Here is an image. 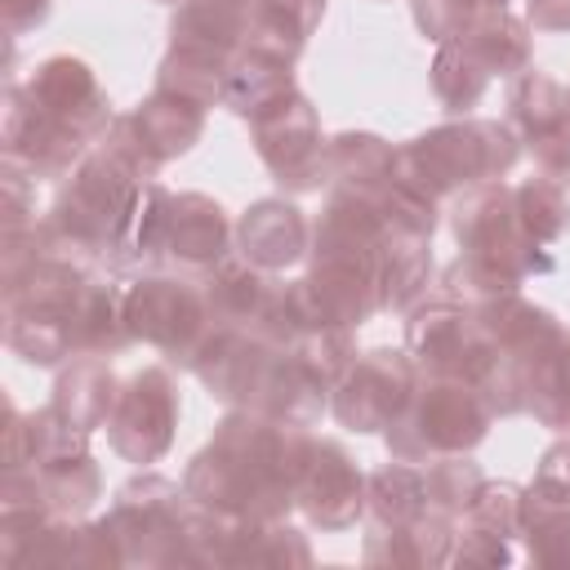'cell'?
I'll return each mask as SVG.
<instances>
[{
    "instance_id": "cb8c5ba5",
    "label": "cell",
    "mask_w": 570,
    "mask_h": 570,
    "mask_svg": "<svg viewBox=\"0 0 570 570\" xmlns=\"http://www.w3.org/2000/svg\"><path fill=\"white\" fill-rule=\"evenodd\" d=\"M272 352V343L254 330H240V325H214L191 361V374L205 383V392L223 405H240L263 356Z\"/></svg>"
},
{
    "instance_id": "1f68e13d",
    "label": "cell",
    "mask_w": 570,
    "mask_h": 570,
    "mask_svg": "<svg viewBox=\"0 0 570 570\" xmlns=\"http://www.w3.org/2000/svg\"><path fill=\"white\" fill-rule=\"evenodd\" d=\"M116 396H120V379L107 365V356H71V365L58 370L49 405L94 436L98 428H107V419L116 410Z\"/></svg>"
},
{
    "instance_id": "52a82bcc",
    "label": "cell",
    "mask_w": 570,
    "mask_h": 570,
    "mask_svg": "<svg viewBox=\"0 0 570 570\" xmlns=\"http://www.w3.org/2000/svg\"><path fill=\"white\" fill-rule=\"evenodd\" d=\"M191 517L196 499L187 494V485L160 472H138L111 494L102 525L111 530L125 566L169 570L191 566Z\"/></svg>"
},
{
    "instance_id": "603a6c76",
    "label": "cell",
    "mask_w": 570,
    "mask_h": 570,
    "mask_svg": "<svg viewBox=\"0 0 570 570\" xmlns=\"http://www.w3.org/2000/svg\"><path fill=\"white\" fill-rule=\"evenodd\" d=\"M18 570H116L125 566L111 530L85 517H53L13 561Z\"/></svg>"
},
{
    "instance_id": "ee69618b",
    "label": "cell",
    "mask_w": 570,
    "mask_h": 570,
    "mask_svg": "<svg viewBox=\"0 0 570 570\" xmlns=\"http://www.w3.org/2000/svg\"><path fill=\"white\" fill-rule=\"evenodd\" d=\"M490 9H503L494 0H410L414 27L432 40V45H450L459 40L476 18H485Z\"/></svg>"
},
{
    "instance_id": "f1b7e54d",
    "label": "cell",
    "mask_w": 570,
    "mask_h": 570,
    "mask_svg": "<svg viewBox=\"0 0 570 570\" xmlns=\"http://www.w3.org/2000/svg\"><path fill=\"white\" fill-rule=\"evenodd\" d=\"M298 94V80H294V62L285 58H272V53H258V49H240L227 80H223V107L240 120H258L267 111H276L285 98Z\"/></svg>"
},
{
    "instance_id": "83f0119b",
    "label": "cell",
    "mask_w": 570,
    "mask_h": 570,
    "mask_svg": "<svg viewBox=\"0 0 570 570\" xmlns=\"http://www.w3.org/2000/svg\"><path fill=\"white\" fill-rule=\"evenodd\" d=\"M200 285H205L214 325L258 330V321L272 303V289H276V272H263L245 254H227L209 276H200Z\"/></svg>"
},
{
    "instance_id": "836d02e7",
    "label": "cell",
    "mask_w": 570,
    "mask_h": 570,
    "mask_svg": "<svg viewBox=\"0 0 570 570\" xmlns=\"http://www.w3.org/2000/svg\"><path fill=\"white\" fill-rule=\"evenodd\" d=\"M432 285V232L387 223L383 236V294L387 312H410Z\"/></svg>"
},
{
    "instance_id": "f6af8a7d",
    "label": "cell",
    "mask_w": 570,
    "mask_h": 570,
    "mask_svg": "<svg viewBox=\"0 0 570 570\" xmlns=\"http://www.w3.org/2000/svg\"><path fill=\"white\" fill-rule=\"evenodd\" d=\"M53 0H0V22H4V36H22V31H36L45 18H49Z\"/></svg>"
},
{
    "instance_id": "d6a6232c",
    "label": "cell",
    "mask_w": 570,
    "mask_h": 570,
    "mask_svg": "<svg viewBox=\"0 0 570 570\" xmlns=\"http://www.w3.org/2000/svg\"><path fill=\"white\" fill-rule=\"evenodd\" d=\"M428 512L432 503H428L423 468L392 459L365 476V530H401Z\"/></svg>"
},
{
    "instance_id": "44dd1931",
    "label": "cell",
    "mask_w": 570,
    "mask_h": 570,
    "mask_svg": "<svg viewBox=\"0 0 570 570\" xmlns=\"http://www.w3.org/2000/svg\"><path fill=\"white\" fill-rule=\"evenodd\" d=\"M330 383H321L289 347H276L263 356L240 410H258L267 419H281V423H298V428H312L321 423V414L330 410Z\"/></svg>"
},
{
    "instance_id": "9c48e42d",
    "label": "cell",
    "mask_w": 570,
    "mask_h": 570,
    "mask_svg": "<svg viewBox=\"0 0 570 570\" xmlns=\"http://www.w3.org/2000/svg\"><path fill=\"white\" fill-rule=\"evenodd\" d=\"M125 325H129L134 343H147L169 365L191 370L205 334L214 330L200 276H183L169 267L138 272L125 285Z\"/></svg>"
},
{
    "instance_id": "d6986e66",
    "label": "cell",
    "mask_w": 570,
    "mask_h": 570,
    "mask_svg": "<svg viewBox=\"0 0 570 570\" xmlns=\"http://www.w3.org/2000/svg\"><path fill=\"white\" fill-rule=\"evenodd\" d=\"M236 245L227 209L205 191H174L165 227V267L183 276H209Z\"/></svg>"
},
{
    "instance_id": "816d5d0a",
    "label": "cell",
    "mask_w": 570,
    "mask_h": 570,
    "mask_svg": "<svg viewBox=\"0 0 570 570\" xmlns=\"http://www.w3.org/2000/svg\"><path fill=\"white\" fill-rule=\"evenodd\" d=\"M566 94H570V89H566Z\"/></svg>"
},
{
    "instance_id": "f907efd6",
    "label": "cell",
    "mask_w": 570,
    "mask_h": 570,
    "mask_svg": "<svg viewBox=\"0 0 570 570\" xmlns=\"http://www.w3.org/2000/svg\"><path fill=\"white\" fill-rule=\"evenodd\" d=\"M566 334H570V330H566Z\"/></svg>"
},
{
    "instance_id": "7bdbcfd3",
    "label": "cell",
    "mask_w": 570,
    "mask_h": 570,
    "mask_svg": "<svg viewBox=\"0 0 570 570\" xmlns=\"http://www.w3.org/2000/svg\"><path fill=\"white\" fill-rule=\"evenodd\" d=\"M423 485H428V503L436 512L463 517V508L485 485V472H481V463H472V454H445V459L423 463Z\"/></svg>"
},
{
    "instance_id": "3957f363",
    "label": "cell",
    "mask_w": 570,
    "mask_h": 570,
    "mask_svg": "<svg viewBox=\"0 0 570 570\" xmlns=\"http://www.w3.org/2000/svg\"><path fill=\"white\" fill-rule=\"evenodd\" d=\"M142 183L147 178L125 156H116L107 142L89 147L85 160L53 191L49 209L40 214L45 249L107 272L111 249L125 232V218H129Z\"/></svg>"
},
{
    "instance_id": "7a4b0ae2",
    "label": "cell",
    "mask_w": 570,
    "mask_h": 570,
    "mask_svg": "<svg viewBox=\"0 0 570 570\" xmlns=\"http://www.w3.org/2000/svg\"><path fill=\"white\" fill-rule=\"evenodd\" d=\"M383 236L387 218L370 187H330L312 223L307 294L334 325L361 330L374 312H387L383 294Z\"/></svg>"
},
{
    "instance_id": "f35d334b",
    "label": "cell",
    "mask_w": 570,
    "mask_h": 570,
    "mask_svg": "<svg viewBox=\"0 0 570 570\" xmlns=\"http://www.w3.org/2000/svg\"><path fill=\"white\" fill-rule=\"evenodd\" d=\"M232 62L236 58H218L209 49L169 45L160 67H156V89H169V94H183V98L214 107V102H223V80L232 71Z\"/></svg>"
},
{
    "instance_id": "2e32d148",
    "label": "cell",
    "mask_w": 570,
    "mask_h": 570,
    "mask_svg": "<svg viewBox=\"0 0 570 570\" xmlns=\"http://www.w3.org/2000/svg\"><path fill=\"white\" fill-rule=\"evenodd\" d=\"M0 151H4L9 165L27 169L40 183V178H67L85 160L89 142H80L62 125H53L31 102V94L22 89V80H9L4 102H0Z\"/></svg>"
},
{
    "instance_id": "30bf717a",
    "label": "cell",
    "mask_w": 570,
    "mask_h": 570,
    "mask_svg": "<svg viewBox=\"0 0 570 570\" xmlns=\"http://www.w3.org/2000/svg\"><path fill=\"white\" fill-rule=\"evenodd\" d=\"M205 102L169 94V89H151L134 111L116 116L107 129V147L116 156H125L142 178H156L169 160L187 156L200 134H205Z\"/></svg>"
},
{
    "instance_id": "ffe728a7",
    "label": "cell",
    "mask_w": 570,
    "mask_h": 570,
    "mask_svg": "<svg viewBox=\"0 0 570 570\" xmlns=\"http://www.w3.org/2000/svg\"><path fill=\"white\" fill-rule=\"evenodd\" d=\"M517 530H521V485L485 481L459 517L450 566H512Z\"/></svg>"
},
{
    "instance_id": "7dc6e473",
    "label": "cell",
    "mask_w": 570,
    "mask_h": 570,
    "mask_svg": "<svg viewBox=\"0 0 570 570\" xmlns=\"http://www.w3.org/2000/svg\"><path fill=\"white\" fill-rule=\"evenodd\" d=\"M534 472H543V476H552V481L570 485V436L552 441V445L539 454V468H534Z\"/></svg>"
},
{
    "instance_id": "4fadbf2b",
    "label": "cell",
    "mask_w": 570,
    "mask_h": 570,
    "mask_svg": "<svg viewBox=\"0 0 570 570\" xmlns=\"http://www.w3.org/2000/svg\"><path fill=\"white\" fill-rule=\"evenodd\" d=\"M178 383L169 374V365H142L120 383L116 410L107 419V441L125 463H160L174 445L178 432Z\"/></svg>"
},
{
    "instance_id": "5bb4252c",
    "label": "cell",
    "mask_w": 570,
    "mask_h": 570,
    "mask_svg": "<svg viewBox=\"0 0 570 570\" xmlns=\"http://www.w3.org/2000/svg\"><path fill=\"white\" fill-rule=\"evenodd\" d=\"M419 383V365L405 347L356 352L330 392V410L347 432H387Z\"/></svg>"
},
{
    "instance_id": "e575fe53",
    "label": "cell",
    "mask_w": 570,
    "mask_h": 570,
    "mask_svg": "<svg viewBox=\"0 0 570 570\" xmlns=\"http://www.w3.org/2000/svg\"><path fill=\"white\" fill-rule=\"evenodd\" d=\"M321 13H325V0H254L245 49L298 62V53L307 49V36L316 31Z\"/></svg>"
},
{
    "instance_id": "4316f807",
    "label": "cell",
    "mask_w": 570,
    "mask_h": 570,
    "mask_svg": "<svg viewBox=\"0 0 570 570\" xmlns=\"http://www.w3.org/2000/svg\"><path fill=\"white\" fill-rule=\"evenodd\" d=\"M169 200L174 191L160 178H147L138 187V200L125 218V232L111 249L107 272L111 276H138V272H156L165 267V227H169Z\"/></svg>"
},
{
    "instance_id": "d590c367",
    "label": "cell",
    "mask_w": 570,
    "mask_h": 570,
    "mask_svg": "<svg viewBox=\"0 0 570 570\" xmlns=\"http://www.w3.org/2000/svg\"><path fill=\"white\" fill-rule=\"evenodd\" d=\"M521 379H525V414H534L552 432H566L570 428V334L525 356Z\"/></svg>"
},
{
    "instance_id": "c3c4849f",
    "label": "cell",
    "mask_w": 570,
    "mask_h": 570,
    "mask_svg": "<svg viewBox=\"0 0 570 570\" xmlns=\"http://www.w3.org/2000/svg\"><path fill=\"white\" fill-rule=\"evenodd\" d=\"M160 4H178V0H160Z\"/></svg>"
},
{
    "instance_id": "4dcf8cb0",
    "label": "cell",
    "mask_w": 570,
    "mask_h": 570,
    "mask_svg": "<svg viewBox=\"0 0 570 570\" xmlns=\"http://www.w3.org/2000/svg\"><path fill=\"white\" fill-rule=\"evenodd\" d=\"M249 9L254 0H178L169 18V45L236 58L249 40Z\"/></svg>"
},
{
    "instance_id": "7c38bea8",
    "label": "cell",
    "mask_w": 570,
    "mask_h": 570,
    "mask_svg": "<svg viewBox=\"0 0 570 570\" xmlns=\"http://www.w3.org/2000/svg\"><path fill=\"white\" fill-rule=\"evenodd\" d=\"M249 138L281 191L303 196V191L330 187V138H321L316 107L303 94H294L276 111L258 116L249 125Z\"/></svg>"
},
{
    "instance_id": "ba28073f",
    "label": "cell",
    "mask_w": 570,
    "mask_h": 570,
    "mask_svg": "<svg viewBox=\"0 0 570 570\" xmlns=\"http://www.w3.org/2000/svg\"><path fill=\"white\" fill-rule=\"evenodd\" d=\"M450 232L459 240V254L476 258L481 267L512 281L517 289L530 276L557 272L552 249L525 232V223L517 214V200H512V187L503 178H490V183H476V187L459 191L450 200Z\"/></svg>"
},
{
    "instance_id": "5b68a950",
    "label": "cell",
    "mask_w": 570,
    "mask_h": 570,
    "mask_svg": "<svg viewBox=\"0 0 570 570\" xmlns=\"http://www.w3.org/2000/svg\"><path fill=\"white\" fill-rule=\"evenodd\" d=\"M94 272L102 267L45 249L18 276H4V343L27 365H62L76 356L71 321Z\"/></svg>"
},
{
    "instance_id": "277c9868",
    "label": "cell",
    "mask_w": 570,
    "mask_h": 570,
    "mask_svg": "<svg viewBox=\"0 0 570 570\" xmlns=\"http://www.w3.org/2000/svg\"><path fill=\"white\" fill-rule=\"evenodd\" d=\"M517 160H521V138L508 120L454 116V120L432 125L428 134L401 142L392 174L423 200L445 205L476 183L503 178Z\"/></svg>"
},
{
    "instance_id": "8992f818",
    "label": "cell",
    "mask_w": 570,
    "mask_h": 570,
    "mask_svg": "<svg viewBox=\"0 0 570 570\" xmlns=\"http://www.w3.org/2000/svg\"><path fill=\"white\" fill-rule=\"evenodd\" d=\"M494 423V410L476 392V383L454 374H423L396 414V423L383 432L387 454L405 463H432L445 454H472Z\"/></svg>"
},
{
    "instance_id": "8fae6325",
    "label": "cell",
    "mask_w": 570,
    "mask_h": 570,
    "mask_svg": "<svg viewBox=\"0 0 570 570\" xmlns=\"http://www.w3.org/2000/svg\"><path fill=\"white\" fill-rule=\"evenodd\" d=\"M405 352L414 356V365L423 374H454V379H468V383H481V374L494 361V347L476 330L472 307L441 294V289L410 307Z\"/></svg>"
},
{
    "instance_id": "6da1fadb",
    "label": "cell",
    "mask_w": 570,
    "mask_h": 570,
    "mask_svg": "<svg viewBox=\"0 0 570 570\" xmlns=\"http://www.w3.org/2000/svg\"><path fill=\"white\" fill-rule=\"evenodd\" d=\"M312 432L298 423L267 419L232 405L214 436L191 454L183 485L187 494L236 521H285L298 508V476L307 463Z\"/></svg>"
},
{
    "instance_id": "74e56055",
    "label": "cell",
    "mask_w": 570,
    "mask_h": 570,
    "mask_svg": "<svg viewBox=\"0 0 570 570\" xmlns=\"http://www.w3.org/2000/svg\"><path fill=\"white\" fill-rule=\"evenodd\" d=\"M459 45L468 53H476L490 76H521L530 67V22L508 13V9H490L485 18H476Z\"/></svg>"
},
{
    "instance_id": "9a60e30c",
    "label": "cell",
    "mask_w": 570,
    "mask_h": 570,
    "mask_svg": "<svg viewBox=\"0 0 570 570\" xmlns=\"http://www.w3.org/2000/svg\"><path fill=\"white\" fill-rule=\"evenodd\" d=\"M22 89L31 94V102L53 125H62L67 134H76L89 147H98L116 120L94 67L85 58H71V53H53V58L36 62L31 76L22 80Z\"/></svg>"
},
{
    "instance_id": "ab89813d",
    "label": "cell",
    "mask_w": 570,
    "mask_h": 570,
    "mask_svg": "<svg viewBox=\"0 0 570 570\" xmlns=\"http://www.w3.org/2000/svg\"><path fill=\"white\" fill-rule=\"evenodd\" d=\"M396 147L365 129H343L330 138V187H379L392 178Z\"/></svg>"
},
{
    "instance_id": "bcb514c9",
    "label": "cell",
    "mask_w": 570,
    "mask_h": 570,
    "mask_svg": "<svg viewBox=\"0 0 570 570\" xmlns=\"http://www.w3.org/2000/svg\"><path fill=\"white\" fill-rule=\"evenodd\" d=\"M525 22L539 31H570V0H525Z\"/></svg>"
},
{
    "instance_id": "7402d4cb",
    "label": "cell",
    "mask_w": 570,
    "mask_h": 570,
    "mask_svg": "<svg viewBox=\"0 0 570 570\" xmlns=\"http://www.w3.org/2000/svg\"><path fill=\"white\" fill-rule=\"evenodd\" d=\"M307 245H312V223L285 196L254 200L236 218V254H245L263 272H285V267L303 263L307 258Z\"/></svg>"
},
{
    "instance_id": "484cf974",
    "label": "cell",
    "mask_w": 570,
    "mask_h": 570,
    "mask_svg": "<svg viewBox=\"0 0 570 570\" xmlns=\"http://www.w3.org/2000/svg\"><path fill=\"white\" fill-rule=\"evenodd\" d=\"M472 321L490 338V347H499V352H508L517 361L543 352L552 338L566 334L561 321L548 307L521 298V289H508V294H494L485 303H472Z\"/></svg>"
},
{
    "instance_id": "e0dca14e",
    "label": "cell",
    "mask_w": 570,
    "mask_h": 570,
    "mask_svg": "<svg viewBox=\"0 0 570 570\" xmlns=\"http://www.w3.org/2000/svg\"><path fill=\"white\" fill-rule=\"evenodd\" d=\"M508 125L543 174H570V94L548 71H521L508 85Z\"/></svg>"
},
{
    "instance_id": "b9f144b4",
    "label": "cell",
    "mask_w": 570,
    "mask_h": 570,
    "mask_svg": "<svg viewBox=\"0 0 570 570\" xmlns=\"http://www.w3.org/2000/svg\"><path fill=\"white\" fill-rule=\"evenodd\" d=\"M512 200H517V214L525 223V232L543 245L561 240L570 232V191L557 174H539V178H525L512 187Z\"/></svg>"
},
{
    "instance_id": "8d00e7d4",
    "label": "cell",
    "mask_w": 570,
    "mask_h": 570,
    "mask_svg": "<svg viewBox=\"0 0 570 570\" xmlns=\"http://www.w3.org/2000/svg\"><path fill=\"white\" fill-rule=\"evenodd\" d=\"M31 476V485L40 490V499L49 503L53 517H89L94 503L102 499V472L94 463V454H67L40 468H18Z\"/></svg>"
},
{
    "instance_id": "d4e9b609",
    "label": "cell",
    "mask_w": 570,
    "mask_h": 570,
    "mask_svg": "<svg viewBox=\"0 0 570 570\" xmlns=\"http://www.w3.org/2000/svg\"><path fill=\"white\" fill-rule=\"evenodd\" d=\"M525 557L534 566L570 570V485L534 472L530 485H521V530H517Z\"/></svg>"
},
{
    "instance_id": "f546056e",
    "label": "cell",
    "mask_w": 570,
    "mask_h": 570,
    "mask_svg": "<svg viewBox=\"0 0 570 570\" xmlns=\"http://www.w3.org/2000/svg\"><path fill=\"white\" fill-rule=\"evenodd\" d=\"M454 534H459V517L445 512H428L414 525L401 530H365V566H450L454 557Z\"/></svg>"
},
{
    "instance_id": "60d3db41",
    "label": "cell",
    "mask_w": 570,
    "mask_h": 570,
    "mask_svg": "<svg viewBox=\"0 0 570 570\" xmlns=\"http://www.w3.org/2000/svg\"><path fill=\"white\" fill-rule=\"evenodd\" d=\"M432 94H436V102L445 107V111H454V116H468L481 98H485V89H490V67L476 58V53H468L459 40H450V45H436V58H432Z\"/></svg>"
},
{
    "instance_id": "ac0fdd59",
    "label": "cell",
    "mask_w": 570,
    "mask_h": 570,
    "mask_svg": "<svg viewBox=\"0 0 570 570\" xmlns=\"http://www.w3.org/2000/svg\"><path fill=\"white\" fill-rule=\"evenodd\" d=\"M298 512L316 530H347L365 517V476L352 454L330 436H312L307 445V463L298 476Z\"/></svg>"
},
{
    "instance_id": "681fc988",
    "label": "cell",
    "mask_w": 570,
    "mask_h": 570,
    "mask_svg": "<svg viewBox=\"0 0 570 570\" xmlns=\"http://www.w3.org/2000/svg\"><path fill=\"white\" fill-rule=\"evenodd\" d=\"M494 4H503V9H508V0H494Z\"/></svg>"
}]
</instances>
